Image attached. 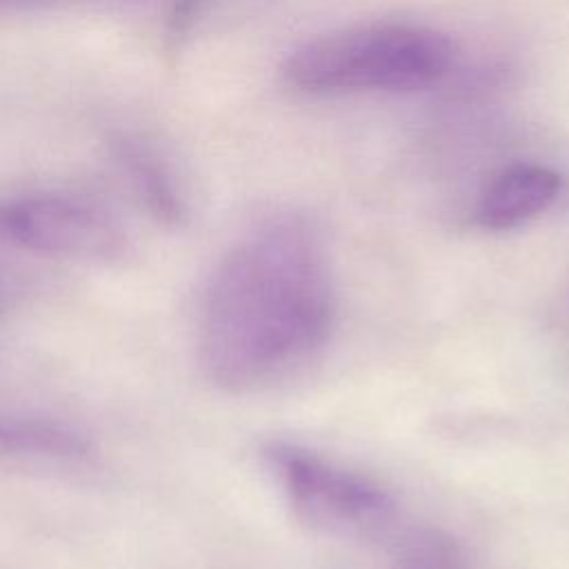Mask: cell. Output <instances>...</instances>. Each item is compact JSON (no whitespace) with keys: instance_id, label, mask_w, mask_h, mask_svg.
Here are the masks:
<instances>
[{"instance_id":"ba28073f","label":"cell","mask_w":569,"mask_h":569,"mask_svg":"<svg viewBox=\"0 0 569 569\" xmlns=\"http://www.w3.org/2000/svg\"><path fill=\"white\" fill-rule=\"evenodd\" d=\"M389 545L393 551L389 569H471L462 542L436 527H400Z\"/></svg>"},{"instance_id":"3957f363","label":"cell","mask_w":569,"mask_h":569,"mask_svg":"<svg viewBox=\"0 0 569 569\" xmlns=\"http://www.w3.org/2000/svg\"><path fill=\"white\" fill-rule=\"evenodd\" d=\"M262 458L293 513L311 529L333 538L380 542L400 529L398 502L376 480L287 440L267 442Z\"/></svg>"},{"instance_id":"8992f818","label":"cell","mask_w":569,"mask_h":569,"mask_svg":"<svg viewBox=\"0 0 569 569\" xmlns=\"http://www.w3.org/2000/svg\"><path fill=\"white\" fill-rule=\"evenodd\" d=\"M91 436L64 420L0 411V460L80 462L93 453Z\"/></svg>"},{"instance_id":"30bf717a","label":"cell","mask_w":569,"mask_h":569,"mask_svg":"<svg viewBox=\"0 0 569 569\" xmlns=\"http://www.w3.org/2000/svg\"><path fill=\"white\" fill-rule=\"evenodd\" d=\"M0 311H2V296H0Z\"/></svg>"},{"instance_id":"6da1fadb","label":"cell","mask_w":569,"mask_h":569,"mask_svg":"<svg viewBox=\"0 0 569 569\" xmlns=\"http://www.w3.org/2000/svg\"><path fill=\"white\" fill-rule=\"evenodd\" d=\"M333 325L336 287L316 231L273 220L213 267L198 318L200 365L222 391H262L309 369Z\"/></svg>"},{"instance_id":"9c48e42d","label":"cell","mask_w":569,"mask_h":569,"mask_svg":"<svg viewBox=\"0 0 569 569\" xmlns=\"http://www.w3.org/2000/svg\"><path fill=\"white\" fill-rule=\"evenodd\" d=\"M109 4V2H147V0H0V11H18V9H42V7H62V4ZM187 2V0H178Z\"/></svg>"},{"instance_id":"5b68a950","label":"cell","mask_w":569,"mask_h":569,"mask_svg":"<svg viewBox=\"0 0 569 569\" xmlns=\"http://www.w3.org/2000/svg\"><path fill=\"white\" fill-rule=\"evenodd\" d=\"M562 178L545 167L520 162L500 171L482 191L478 222L493 231L520 227L547 211L560 196Z\"/></svg>"},{"instance_id":"52a82bcc","label":"cell","mask_w":569,"mask_h":569,"mask_svg":"<svg viewBox=\"0 0 569 569\" xmlns=\"http://www.w3.org/2000/svg\"><path fill=\"white\" fill-rule=\"evenodd\" d=\"M118 160L136 196L156 220L164 224H180L184 220L182 196L176 189L169 171L162 167V162H158L151 151L133 142H120Z\"/></svg>"},{"instance_id":"277c9868","label":"cell","mask_w":569,"mask_h":569,"mask_svg":"<svg viewBox=\"0 0 569 569\" xmlns=\"http://www.w3.org/2000/svg\"><path fill=\"white\" fill-rule=\"evenodd\" d=\"M0 244L56 260L116 262L129 251L120 220L100 202L69 191L0 198Z\"/></svg>"},{"instance_id":"7a4b0ae2","label":"cell","mask_w":569,"mask_h":569,"mask_svg":"<svg viewBox=\"0 0 569 569\" xmlns=\"http://www.w3.org/2000/svg\"><path fill=\"white\" fill-rule=\"evenodd\" d=\"M453 42L438 29L369 24L320 36L284 62V78L309 93L420 91L453 64Z\"/></svg>"}]
</instances>
